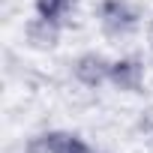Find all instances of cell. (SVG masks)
<instances>
[{
	"mask_svg": "<svg viewBox=\"0 0 153 153\" xmlns=\"http://www.w3.org/2000/svg\"><path fill=\"white\" fill-rule=\"evenodd\" d=\"M24 150L27 153H96L84 135L69 132V129H45V132H36L27 141Z\"/></svg>",
	"mask_w": 153,
	"mask_h": 153,
	"instance_id": "cell-2",
	"label": "cell"
},
{
	"mask_svg": "<svg viewBox=\"0 0 153 153\" xmlns=\"http://www.w3.org/2000/svg\"><path fill=\"white\" fill-rule=\"evenodd\" d=\"M96 153H108V150H96Z\"/></svg>",
	"mask_w": 153,
	"mask_h": 153,
	"instance_id": "cell-9",
	"label": "cell"
},
{
	"mask_svg": "<svg viewBox=\"0 0 153 153\" xmlns=\"http://www.w3.org/2000/svg\"><path fill=\"white\" fill-rule=\"evenodd\" d=\"M60 33H63L60 24L45 21V18H39V15H33V18L24 21V42H27L33 51H54V48L60 45Z\"/></svg>",
	"mask_w": 153,
	"mask_h": 153,
	"instance_id": "cell-5",
	"label": "cell"
},
{
	"mask_svg": "<svg viewBox=\"0 0 153 153\" xmlns=\"http://www.w3.org/2000/svg\"><path fill=\"white\" fill-rule=\"evenodd\" d=\"M147 81V66L138 54H120L111 60V72H108V84L117 93H141Z\"/></svg>",
	"mask_w": 153,
	"mask_h": 153,
	"instance_id": "cell-4",
	"label": "cell"
},
{
	"mask_svg": "<svg viewBox=\"0 0 153 153\" xmlns=\"http://www.w3.org/2000/svg\"><path fill=\"white\" fill-rule=\"evenodd\" d=\"M96 24L108 39H129L144 27V12L135 0H99Z\"/></svg>",
	"mask_w": 153,
	"mask_h": 153,
	"instance_id": "cell-1",
	"label": "cell"
},
{
	"mask_svg": "<svg viewBox=\"0 0 153 153\" xmlns=\"http://www.w3.org/2000/svg\"><path fill=\"white\" fill-rule=\"evenodd\" d=\"M135 129H138L141 135L153 138V105H144V108L138 111V117H135Z\"/></svg>",
	"mask_w": 153,
	"mask_h": 153,
	"instance_id": "cell-7",
	"label": "cell"
},
{
	"mask_svg": "<svg viewBox=\"0 0 153 153\" xmlns=\"http://www.w3.org/2000/svg\"><path fill=\"white\" fill-rule=\"evenodd\" d=\"M78 6V0H33V15L45 18V21H54V24H66Z\"/></svg>",
	"mask_w": 153,
	"mask_h": 153,
	"instance_id": "cell-6",
	"label": "cell"
},
{
	"mask_svg": "<svg viewBox=\"0 0 153 153\" xmlns=\"http://www.w3.org/2000/svg\"><path fill=\"white\" fill-rule=\"evenodd\" d=\"M144 42H147V51L153 54V12L144 18Z\"/></svg>",
	"mask_w": 153,
	"mask_h": 153,
	"instance_id": "cell-8",
	"label": "cell"
},
{
	"mask_svg": "<svg viewBox=\"0 0 153 153\" xmlns=\"http://www.w3.org/2000/svg\"><path fill=\"white\" fill-rule=\"evenodd\" d=\"M75 84H81L84 90H99L108 84V72H111V57L102 51H81L69 66Z\"/></svg>",
	"mask_w": 153,
	"mask_h": 153,
	"instance_id": "cell-3",
	"label": "cell"
}]
</instances>
